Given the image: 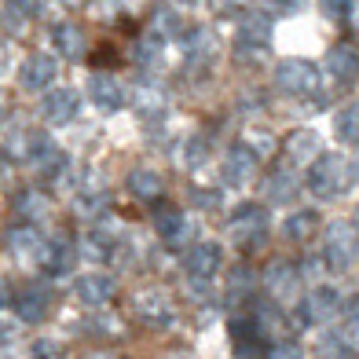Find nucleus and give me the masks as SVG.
Returning a JSON list of instances; mask_svg holds the SVG:
<instances>
[{"label":"nucleus","instance_id":"ddd939ff","mask_svg":"<svg viewBox=\"0 0 359 359\" xmlns=\"http://www.w3.org/2000/svg\"><path fill=\"white\" fill-rule=\"evenodd\" d=\"M74 293L85 308H103L114 301V279L107 271H85V275H77Z\"/></svg>","mask_w":359,"mask_h":359},{"label":"nucleus","instance_id":"a878e982","mask_svg":"<svg viewBox=\"0 0 359 359\" xmlns=\"http://www.w3.org/2000/svg\"><path fill=\"white\" fill-rule=\"evenodd\" d=\"M8 246L15 250V253H41V246H44V238H41V231H37V224H26V220H19V224H11L8 227Z\"/></svg>","mask_w":359,"mask_h":359},{"label":"nucleus","instance_id":"423d86ee","mask_svg":"<svg viewBox=\"0 0 359 359\" xmlns=\"http://www.w3.org/2000/svg\"><path fill=\"white\" fill-rule=\"evenodd\" d=\"M220 268H224V250L217 242H194L184 257V271H187L191 286H209Z\"/></svg>","mask_w":359,"mask_h":359},{"label":"nucleus","instance_id":"6ab92c4d","mask_svg":"<svg viewBox=\"0 0 359 359\" xmlns=\"http://www.w3.org/2000/svg\"><path fill=\"white\" fill-rule=\"evenodd\" d=\"M286 158L293 161V165H312V161H319L323 158V143H319V136L312 133V128H293V133L286 136Z\"/></svg>","mask_w":359,"mask_h":359},{"label":"nucleus","instance_id":"b1692460","mask_svg":"<svg viewBox=\"0 0 359 359\" xmlns=\"http://www.w3.org/2000/svg\"><path fill=\"white\" fill-rule=\"evenodd\" d=\"M128 191H133L136 198H143V202H154V198H161V191H165V180H161L158 169L140 165V169L128 172Z\"/></svg>","mask_w":359,"mask_h":359},{"label":"nucleus","instance_id":"39448f33","mask_svg":"<svg viewBox=\"0 0 359 359\" xmlns=\"http://www.w3.org/2000/svg\"><path fill=\"white\" fill-rule=\"evenodd\" d=\"M231 238L242 250H260L268 238V209L260 202H242L231 209Z\"/></svg>","mask_w":359,"mask_h":359},{"label":"nucleus","instance_id":"4be33fe9","mask_svg":"<svg viewBox=\"0 0 359 359\" xmlns=\"http://www.w3.org/2000/svg\"><path fill=\"white\" fill-rule=\"evenodd\" d=\"M52 44H55V52L62 59H70V62L85 59V34H81L77 22H67V19L55 22L52 26Z\"/></svg>","mask_w":359,"mask_h":359},{"label":"nucleus","instance_id":"f8f14e48","mask_svg":"<svg viewBox=\"0 0 359 359\" xmlns=\"http://www.w3.org/2000/svg\"><path fill=\"white\" fill-rule=\"evenodd\" d=\"M59 74V62L48 55V52H29L19 67V85L26 92H48V85L55 81Z\"/></svg>","mask_w":359,"mask_h":359},{"label":"nucleus","instance_id":"a211bd4d","mask_svg":"<svg viewBox=\"0 0 359 359\" xmlns=\"http://www.w3.org/2000/svg\"><path fill=\"white\" fill-rule=\"evenodd\" d=\"M88 100L100 107V110H107V114H114V110H121L125 107V85L114 74H92L88 77Z\"/></svg>","mask_w":359,"mask_h":359},{"label":"nucleus","instance_id":"79ce46f5","mask_svg":"<svg viewBox=\"0 0 359 359\" xmlns=\"http://www.w3.org/2000/svg\"><path fill=\"white\" fill-rule=\"evenodd\" d=\"M176 4H184V8H198L202 0H176Z\"/></svg>","mask_w":359,"mask_h":359},{"label":"nucleus","instance_id":"6e6552de","mask_svg":"<svg viewBox=\"0 0 359 359\" xmlns=\"http://www.w3.org/2000/svg\"><path fill=\"white\" fill-rule=\"evenodd\" d=\"M133 312L143 326H151V330H165L176 319V308H172L165 290H140L133 297Z\"/></svg>","mask_w":359,"mask_h":359},{"label":"nucleus","instance_id":"4468645a","mask_svg":"<svg viewBox=\"0 0 359 359\" xmlns=\"http://www.w3.org/2000/svg\"><path fill=\"white\" fill-rule=\"evenodd\" d=\"M264 286L271 293V301H293V297H297V290H301L297 264H290V260H275V264H268Z\"/></svg>","mask_w":359,"mask_h":359},{"label":"nucleus","instance_id":"c756f323","mask_svg":"<svg viewBox=\"0 0 359 359\" xmlns=\"http://www.w3.org/2000/svg\"><path fill=\"white\" fill-rule=\"evenodd\" d=\"M352 352H355V348H352L348 330H330V334L319 341V355H323V359H355Z\"/></svg>","mask_w":359,"mask_h":359},{"label":"nucleus","instance_id":"a18cd8bd","mask_svg":"<svg viewBox=\"0 0 359 359\" xmlns=\"http://www.w3.org/2000/svg\"><path fill=\"white\" fill-rule=\"evenodd\" d=\"M67 4H81V0H67Z\"/></svg>","mask_w":359,"mask_h":359},{"label":"nucleus","instance_id":"4c0bfd02","mask_svg":"<svg viewBox=\"0 0 359 359\" xmlns=\"http://www.w3.org/2000/svg\"><path fill=\"white\" fill-rule=\"evenodd\" d=\"M268 4V11H275V15H297L301 8H304V0H264Z\"/></svg>","mask_w":359,"mask_h":359},{"label":"nucleus","instance_id":"2f4dec72","mask_svg":"<svg viewBox=\"0 0 359 359\" xmlns=\"http://www.w3.org/2000/svg\"><path fill=\"white\" fill-rule=\"evenodd\" d=\"M161 48H165V37H161L158 29H151V34H147V37H140L136 52H133V59L140 62V67H147V70H151L154 62L161 59Z\"/></svg>","mask_w":359,"mask_h":359},{"label":"nucleus","instance_id":"9d476101","mask_svg":"<svg viewBox=\"0 0 359 359\" xmlns=\"http://www.w3.org/2000/svg\"><path fill=\"white\" fill-rule=\"evenodd\" d=\"M77 264V250L70 238H44V246L37 253V268L48 279H67Z\"/></svg>","mask_w":359,"mask_h":359},{"label":"nucleus","instance_id":"c03bdc74","mask_svg":"<svg viewBox=\"0 0 359 359\" xmlns=\"http://www.w3.org/2000/svg\"><path fill=\"white\" fill-rule=\"evenodd\" d=\"M355 227H359V209H355Z\"/></svg>","mask_w":359,"mask_h":359},{"label":"nucleus","instance_id":"f257e3e1","mask_svg":"<svg viewBox=\"0 0 359 359\" xmlns=\"http://www.w3.org/2000/svg\"><path fill=\"white\" fill-rule=\"evenodd\" d=\"M323 268L326 271H348L359 257V227L355 220H334L323 235Z\"/></svg>","mask_w":359,"mask_h":359},{"label":"nucleus","instance_id":"f03ea898","mask_svg":"<svg viewBox=\"0 0 359 359\" xmlns=\"http://www.w3.org/2000/svg\"><path fill=\"white\" fill-rule=\"evenodd\" d=\"M352 172H355V169H348V161L341 158V154H323L319 161H312V165H308L304 184H308V191H312L316 198L326 202V198H337V194L348 191Z\"/></svg>","mask_w":359,"mask_h":359},{"label":"nucleus","instance_id":"9b49d317","mask_svg":"<svg viewBox=\"0 0 359 359\" xmlns=\"http://www.w3.org/2000/svg\"><path fill=\"white\" fill-rule=\"evenodd\" d=\"M257 165H260V154L250 143H231L224 154V184L227 187H246L257 176Z\"/></svg>","mask_w":359,"mask_h":359},{"label":"nucleus","instance_id":"f3484780","mask_svg":"<svg viewBox=\"0 0 359 359\" xmlns=\"http://www.w3.org/2000/svg\"><path fill=\"white\" fill-rule=\"evenodd\" d=\"M15 316H19L22 323H41L48 316V308H52V293H48V286H37V283H29L22 286L19 293H15Z\"/></svg>","mask_w":359,"mask_h":359},{"label":"nucleus","instance_id":"c85d7f7f","mask_svg":"<svg viewBox=\"0 0 359 359\" xmlns=\"http://www.w3.org/2000/svg\"><path fill=\"white\" fill-rule=\"evenodd\" d=\"M15 213H19V220H26V224L44 220V217H48V202H44V194H37V191H22L19 198H15Z\"/></svg>","mask_w":359,"mask_h":359},{"label":"nucleus","instance_id":"473e14b6","mask_svg":"<svg viewBox=\"0 0 359 359\" xmlns=\"http://www.w3.org/2000/svg\"><path fill=\"white\" fill-rule=\"evenodd\" d=\"M107 194H95V191H85V194H81V198H77V213H85L88 220H100L103 213H107Z\"/></svg>","mask_w":359,"mask_h":359},{"label":"nucleus","instance_id":"f704fd0d","mask_svg":"<svg viewBox=\"0 0 359 359\" xmlns=\"http://www.w3.org/2000/svg\"><path fill=\"white\" fill-rule=\"evenodd\" d=\"M29 359H67V348L55 337H37L34 348H29Z\"/></svg>","mask_w":359,"mask_h":359},{"label":"nucleus","instance_id":"7ed1b4c3","mask_svg":"<svg viewBox=\"0 0 359 359\" xmlns=\"http://www.w3.org/2000/svg\"><path fill=\"white\" fill-rule=\"evenodd\" d=\"M341 308H345V297H341V290L330 286V283H319L308 290V297L297 304V312H293V323L297 326H319V323H330L341 316Z\"/></svg>","mask_w":359,"mask_h":359},{"label":"nucleus","instance_id":"0eeeda50","mask_svg":"<svg viewBox=\"0 0 359 359\" xmlns=\"http://www.w3.org/2000/svg\"><path fill=\"white\" fill-rule=\"evenodd\" d=\"M271 48V22L264 15H246L235 29V52L238 59H264Z\"/></svg>","mask_w":359,"mask_h":359},{"label":"nucleus","instance_id":"37998d69","mask_svg":"<svg viewBox=\"0 0 359 359\" xmlns=\"http://www.w3.org/2000/svg\"><path fill=\"white\" fill-rule=\"evenodd\" d=\"M355 180H359V161H355Z\"/></svg>","mask_w":359,"mask_h":359},{"label":"nucleus","instance_id":"20e7f679","mask_svg":"<svg viewBox=\"0 0 359 359\" xmlns=\"http://www.w3.org/2000/svg\"><path fill=\"white\" fill-rule=\"evenodd\" d=\"M275 85L286 95H293V100H308V95L319 92L323 74L312 59H283L279 67H275Z\"/></svg>","mask_w":359,"mask_h":359},{"label":"nucleus","instance_id":"393cba45","mask_svg":"<svg viewBox=\"0 0 359 359\" xmlns=\"http://www.w3.org/2000/svg\"><path fill=\"white\" fill-rule=\"evenodd\" d=\"M319 227V213L316 209H293V213L283 220V235L290 242H308Z\"/></svg>","mask_w":359,"mask_h":359},{"label":"nucleus","instance_id":"1a4fd4ad","mask_svg":"<svg viewBox=\"0 0 359 359\" xmlns=\"http://www.w3.org/2000/svg\"><path fill=\"white\" fill-rule=\"evenodd\" d=\"M231 341H235V355L238 359H260V355H268V348H271V337L260 330V323L253 316L231 319Z\"/></svg>","mask_w":359,"mask_h":359},{"label":"nucleus","instance_id":"58836bf2","mask_svg":"<svg viewBox=\"0 0 359 359\" xmlns=\"http://www.w3.org/2000/svg\"><path fill=\"white\" fill-rule=\"evenodd\" d=\"M158 34L169 37V34H180V19L172 11H158Z\"/></svg>","mask_w":359,"mask_h":359},{"label":"nucleus","instance_id":"5701e85b","mask_svg":"<svg viewBox=\"0 0 359 359\" xmlns=\"http://www.w3.org/2000/svg\"><path fill=\"white\" fill-rule=\"evenodd\" d=\"M253 290H257V275H253V268L238 264V268H231V275H227L224 301L231 304V308H242V304H250V301H253Z\"/></svg>","mask_w":359,"mask_h":359},{"label":"nucleus","instance_id":"e433bc0d","mask_svg":"<svg viewBox=\"0 0 359 359\" xmlns=\"http://www.w3.org/2000/svg\"><path fill=\"white\" fill-rule=\"evenodd\" d=\"M319 4H323V11L326 15H330V19H348V15L355 11V0H319Z\"/></svg>","mask_w":359,"mask_h":359},{"label":"nucleus","instance_id":"c9c22d12","mask_svg":"<svg viewBox=\"0 0 359 359\" xmlns=\"http://www.w3.org/2000/svg\"><path fill=\"white\" fill-rule=\"evenodd\" d=\"M268 359H304V348H301V341H293V337H279V341H271Z\"/></svg>","mask_w":359,"mask_h":359},{"label":"nucleus","instance_id":"2eb2a0df","mask_svg":"<svg viewBox=\"0 0 359 359\" xmlns=\"http://www.w3.org/2000/svg\"><path fill=\"white\" fill-rule=\"evenodd\" d=\"M180 48H184V59L191 67H209V62L217 59V34L209 26H194L187 34H180Z\"/></svg>","mask_w":359,"mask_h":359},{"label":"nucleus","instance_id":"ea45409f","mask_svg":"<svg viewBox=\"0 0 359 359\" xmlns=\"http://www.w3.org/2000/svg\"><path fill=\"white\" fill-rule=\"evenodd\" d=\"M22 19H26V15H22V11H15L11 4L4 8V29H8L11 37H15V34H22Z\"/></svg>","mask_w":359,"mask_h":359},{"label":"nucleus","instance_id":"aec40b11","mask_svg":"<svg viewBox=\"0 0 359 359\" xmlns=\"http://www.w3.org/2000/svg\"><path fill=\"white\" fill-rule=\"evenodd\" d=\"M326 74H330L334 85H355L359 81V52H352L348 44H337L330 48V55H326Z\"/></svg>","mask_w":359,"mask_h":359},{"label":"nucleus","instance_id":"a19ab883","mask_svg":"<svg viewBox=\"0 0 359 359\" xmlns=\"http://www.w3.org/2000/svg\"><path fill=\"white\" fill-rule=\"evenodd\" d=\"M8 4H11L15 11H22L26 19H34V15L44 11V0H8Z\"/></svg>","mask_w":359,"mask_h":359},{"label":"nucleus","instance_id":"cd10ccee","mask_svg":"<svg viewBox=\"0 0 359 359\" xmlns=\"http://www.w3.org/2000/svg\"><path fill=\"white\" fill-rule=\"evenodd\" d=\"M264 191H268L271 205H290L293 198H297L301 184H297V180H293L290 172H271V176H268V184H264Z\"/></svg>","mask_w":359,"mask_h":359},{"label":"nucleus","instance_id":"412c9836","mask_svg":"<svg viewBox=\"0 0 359 359\" xmlns=\"http://www.w3.org/2000/svg\"><path fill=\"white\" fill-rule=\"evenodd\" d=\"M154 231H158V238H161V246L184 250V242L191 238V224L184 220V213H172V209H165V213L154 217Z\"/></svg>","mask_w":359,"mask_h":359},{"label":"nucleus","instance_id":"bb28decb","mask_svg":"<svg viewBox=\"0 0 359 359\" xmlns=\"http://www.w3.org/2000/svg\"><path fill=\"white\" fill-rule=\"evenodd\" d=\"M81 246H85V257L100 260V264H107V260L118 257V238H114L110 231H103V227H92Z\"/></svg>","mask_w":359,"mask_h":359},{"label":"nucleus","instance_id":"72a5a7b5","mask_svg":"<svg viewBox=\"0 0 359 359\" xmlns=\"http://www.w3.org/2000/svg\"><path fill=\"white\" fill-rule=\"evenodd\" d=\"M205 161H209L205 140H202V136H191V140L184 143V165H187V169H202Z\"/></svg>","mask_w":359,"mask_h":359},{"label":"nucleus","instance_id":"dca6fc26","mask_svg":"<svg viewBox=\"0 0 359 359\" xmlns=\"http://www.w3.org/2000/svg\"><path fill=\"white\" fill-rule=\"evenodd\" d=\"M77 110H81V95L74 88H48L44 100H41V114H44V121H52V125L74 121Z\"/></svg>","mask_w":359,"mask_h":359},{"label":"nucleus","instance_id":"7c9ffc66","mask_svg":"<svg viewBox=\"0 0 359 359\" xmlns=\"http://www.w3.org/2000/svg\"><path fill=\"white\" fill-rule=\"evenodd\" d=\"M334 133L341 143H359V103H348L345 110H337Z\"/></svg>","mask_w":359,"mask_h":359}]
</instances>
